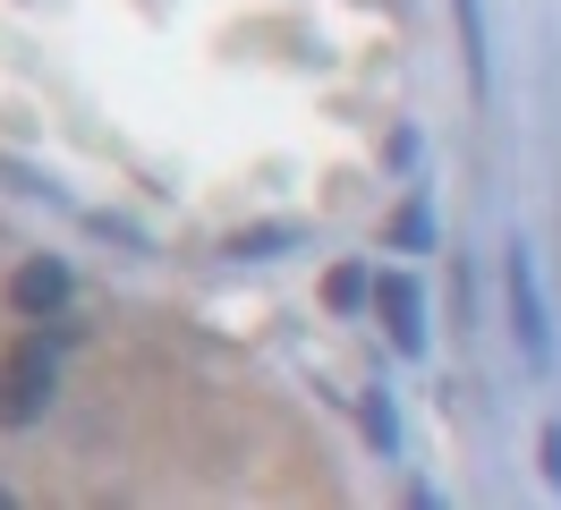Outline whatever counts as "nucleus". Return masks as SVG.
Returning <instances> with one entry per match:
<instances>
[{
  "instance_id": "1",
  "label": "nucleus",
  "mask_w": 561,
  "mask_h": 510,
  "mask_svg": "<svg viewBox=\"0 0 561 510\" xmlns=\"http://www.w3.org/2000/svg\"><path fill=\"white\" fill-rule=\"evenodd\" d=\"M60 392V366H51V340L26 332L18 349H0V426L18 434V426H43V408Z\"/></svg>"
},
{
  "instance_id": "4",
  "label": "nucleus",
  "mask_w": 561,
  "mask_h": 510,
  "mask_svg": "<svg viewBox=\"0 0 561 510\" xmlns=\"http://www.w3.org/2000/svg\"><path fill=\"white\" fill-rule=\"evenodd\" d=\"M511 332H519L527 366H553V332H545V298H536V264L511 256Z\"/></svg>"
},
{
  "instance_id": "5",
  "label": "nucleus",
  "mask_w": 561,
  "mask_h": 510,
  "mask_svg": "<svg viewBox=\"0 0 561 510\" xmlns=\"http://www.w3.org/2000/svg\"><path fill=\"white\" fill-rule=\"evenodd\" d=\"M459 26H468V77L485 86V9H477V0H459Z\"/></svg>"
},
{
  "instance_id": "3",
  "label": "nucleus",
  "mask_w": 561,
  "mask_h": 510,
  "mask_svg": "<svg viewBox=\"0 0 561 510\" xmlns=\"http://www.w3.org/2000/svg\"><path fill=\"white\" fill-rule=\"evenodd\" d=\"M9 306H18L26 324H51V315L69 306V264H60V256H26V264L9 272Z\"/></svg>"
},
{
  "instance_id": "8",
  "label": "nucleus",
  "mask_w": 561,
  "mask_h": 510,
  "mask_svg": "<svg viewBox=\"0 0 561 510\" xmlns=\"http://www.w3.org/2000/svg\"><path fill=\"white\" fill-rule=\"evenodd\" d=\"M545 476H553V485H561V426H553V434H545Z\"/></svg>"
},
{
  "instance_id": "2",
  "label": "nucleus",
  "mask_w": 561,
  "mask_h": 510,
  "mask_svg": "<svg viewBox=\"0 0 561 510\" xmlns=\"http://www.w3.org/2000/svg\"><path fill=\"white\" fill-rule=\"evenodd\" d=\"M375 324L391 332L400 358H417V349H425V298H417L409 272H375Z\"/></svg>"
},
{
  "instance_id": "7",
  "label": "nucleus",
  "mask_w": 561,
  "mask_h": 510,
  "mask_svg": "<svg viewBox=\"0 0 561 510\" xmlns=\"http://www.w3.org/2000/svg\"><path fill=\"white\" fill-rule=\"evenodd\" d=\"M366 442H383V451L400 442V426H391V400H366Z\"/></svg>"
},
{
  "instance_id": "6",
  "label": "nucleus",
  "mask_w": 561,
  "mask_h": 510,
  "mask_svg": "<svg viewBox=\"0 0 561 510\" xmlns=\"http://www.w3.org/2000/svg\"><path fill=\"white\" fill-rule=\"evenodd\" d=\"M366 290H375V281H366V272H357V264H341V272H332V306H357V298H366Z\"/></svg>"
}]
</instances>
